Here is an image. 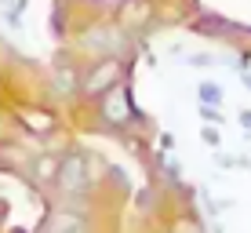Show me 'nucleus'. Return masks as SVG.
Here are the masks:
<instances>
[{
	"mask_svg": "<svg viewBox=\"0 0 251 233\" xmlns=\"http://www.w3.org/2000/svg\"><path fill=\"white\" fill-rule=\"evenodd\" d=\"M55 189L66 197V201L73 204H62V208H76L80 211V201L84 197H91L95 189V160L88 153H66L62 160H58V175H55Z\"/></svg>",
	"mask_w": 251,
	"mask_h": 233,
	"instance_id": "nucleus-1",
	"label": "nucleus"
},
{
	"mask_svg": "<svg viewBox=\"0 0 251 233\" xmlns=\"http://www.w3.org/2000/svg\"><path fill=\"white\" fill-rule=\"evenodd\" d=\"M124 77V62L120 58H95L88 70L80 73V99L99 102L102 95H109Z\"/></svg>",
	"mask_w": 251,
	"mask_h": 233,
	"instance_id": "nucleus-2",
	"label": "nucleus"
},
{
	"mask_svg": "<svg viewBox=\"0 0 251 233\" xmlns=\"http://www.w3.org/2000/svg\"><path fill=\"white\" fill-rule=\"evenodd\" d=\"M80 48L88 51V55H95V58H120L127 48H131V40L124 37V29H120V26L102 22V26H95L88 37L80 40Z\"/></svg>",
	"mask_w": 251,
	"mask_h": 233,
	"instance_id": "nucleus-3",
	"label": "nucleus"
},
{
	"mask_svg": "<svg viewBox=\"0 0 251 233\" xmlns=\"http://www.w3.org/2000/svg\"><path fill=\"white\" fill-rule=\"evenodd\" d=\"M99 117H102L106 128H127L135 117H142V113H135L131 95H127V84H117L109 95L99 99Z\"/></svg>",
	"mask_w": 251,
	"mask_h": 233,
	"instance_id": "nucleus-4",
	"label": "nucleus"
},
{
	"mask_svg": "<svg viewBox=\"0 0 251 233\" xmlns=\"http://www.w3.org/2000/svg\"><path fill=\"white\" fill-rule=\"evenodd\" d=\"M40 233H91V222H88V215H80L76 208H55Z\"/></svg>",
	"mask_w": 251,
	"mask_h": 233,
	"instance_id": "nucleus-5",
	"label": "nucleus"
},
{
	"mask_svg": "<svg viewBox=\"0 0 251 233\" xmlns=\"http://www.w3.org/2000/svg\"><path fill=\"white\" fill-rule=\"evenodd\" d=\"M51 88L58 99H76L80 95V70L73 62H55L51 66Z\"/></svg>",
	"mask_w": 251,
	"mask_h": 233,
	"instance_id": "nucleus-6",
	"label": "nucleus"
},
{
	"mask_svg": "<svg viewBox=\"0 0 251 233\" xmlns=\"http://www.w3.org/2000/svg\"><path fill=\"white\" fill-rule=\"evenodd\" d=\"M55 175H58V157H37L33 160V179H37L40 186H55Z\"/></svg>",
	"mask_w": 251,
	"mask_h": 233,
	"instance_id": "nucleus-7",
	"label": "nucleus"
},
{
	"mask_svg": "<svg viewBox=\"0 0 251 233\" xmlns=\"http://www.w3.org/2000/svg\"><path fill=\"white\" fill-rule=\"evenodd\" d=\"M197 99H201V106L219 109V102H222V88H219V84H211V80H204V84H197Z\"/></svg>",
	"mask_w": 251,
	"mask_h": 233,
	"instance_id": "nucleus-8",
	"label": "nucleus"
},
{
	"mask_svg": "<svg viewBox=\"0 0 251 233\" xmlns=\"http://www.w3.org/2000/svg\"><path fill=\"white\" fill-rule=\"evenodd\" d=\"M22 11H25V0H4V19L11 22V26H19Z\"/></svg>",
	"mask_w": 251,
	"mask_h": 233,
	"instance_id": "nucleus-9",
	"label": "nucleus"
},
{
	"mask_svg": "<svg viewBox=\"0 0 251 233\" xmlns=\"http://www.w3.org/2000/svg\"><path fill=\"white\" fill-rule=\"evenodd\" d=\"M157 164H160V171H164V175H168V182H178V164L171 160V153H164V150H160Z\"/></svg>",
	"mask_w": 251,
	"mask_h": 233,
	"instance_id": "nucleus-10",
	"label": "nucleus"
},
{
	"mask_svg": "<svg viewBox=\"0 0 251 233\" xmlns=\"http://www.w3.org/2000/svg\"><path fill=\"white\" fill-rule=\"evenodd\" d=\"M175 233H204V226L193 219H182V222H175Z\"/></svg>",
	"mask_w": 251,
	"mask_h": 233,
	"instance_id": "nucleus-11",
	"label": "nucleus"
},
{
	"mask_svg": "<svg viewBox=\"0 0 251 233\" xmlns=\"http://www.w3.org/2000/svg\"><path fill=\"white\" fill-rule=\"evenodd\" d=\"M62 26H66V11H62V7H55V15H51V33H66Z\"/></svg>",
	"mask_w": 251,
	"mask_h": 233,
	"instance_id": "nucleus-12",
	"label": "nucleus"
},
{
	"mask_svg": "<svg viewBox=\"0 0 251 233\" xmlns=\"http://www.w3.org/2000/svg\"><path fill=\"white\" fill-rule=\"evenodd\" d=\"M201 117L207 120V124H222L226 117H219V109H211V106H201Z\"/></svg>",
	"mask_w": 251,
	"mask_h": 233,
	"instance_id": "nucleus-13",
	"label": "nucleus"
},
{
	"mask_svg": "<svg viewBox=\"0 0 251 233\" xmlns=\"http://www.w3.org/2000/svg\"><path fill=\"white\" fill-rule=\"evenodd\" d=\"M211 62H215L211 55H189L186 58V66H211Z\"/></svg>",
	"mask_w": 251,
	"mask_h": 233,
	"instance_id": "nucleus-14",
	"label": "nucleus"
},
{
	"mask_svg": "<svg viewBox=\"0 0 251 233\" xmlns=\"http://www.w3.org/2000/svg\"><path fill=\"white\" fill-rule=\"evenodd\" d=\"M204 142H211V146H219V131H215V128H204Z\"/></svg>",
	"mask_w": 251,
	"mask_h": 233,
	"instance_id": "nucleus-15",
	"label": "nucleus"
},
{
	"mask_svg": "<svg viewBox=\"0 0 251 233\" xmlns=\"http://www.w3.org/2000/svg\"><path fill=\"white\" fill-rule=\"evenodd\" d=\"M240 128H244V131H251V109H240Z\"/></svg>",
	"mask_w": 251,
	"mask_h": 233,
	"instance_id": "nucleus-16",
	"label": "nucleus"
},
{
	"mask_svg": "<svg viewBox=\"0 0 251 233\" xmlns=\"http://www.w3.org/2000/svg\"><path fill=\"white\" fill-rule=\"evenodd\" d=\"M244 84H248V91H251V73H244Z\"/></svg>",
	"mask_w": 251,
	"mask_h": 233,
	"instance_id": "nucleus-17",
	"label": "nucleus"
}]
</instances>
